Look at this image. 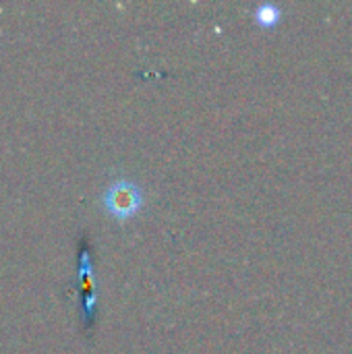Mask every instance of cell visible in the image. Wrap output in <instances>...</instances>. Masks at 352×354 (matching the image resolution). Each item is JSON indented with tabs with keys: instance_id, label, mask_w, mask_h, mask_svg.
Listing matches in <instances>:
<instances>
[{
	"instance_id": "obj_1",
	"label": "cell",
	"mask_w": 352,
	"mask_h": 354,
	"mask_svg": "<svg viewBox=\"0 0 352 354\" xmlns=\"http://www.w3.org/2000/svg\"><path fill=\"white\" fill-rule=\"evenodd\" d=\"M100 205L112 220L127 222L145 207V191L137 180L129 176H116L102 191Z\"/></svg>"
},
{
	"instance_id": "obj_2",
	"label": "cell",
	"mask_w": 352,
	"mask_h": 354,
	"mask_svg": "<svg viewBox=\"0 0 352 354\" xmlns=\"http://www.w3.org/2000/svg\"><path fill=\"white\" fill-rule=\"evenodd\" d=\"M79 286H81V295H83V319L91 322V317L95 313L98 295H95V278H93L91 253H89L87 247L81 249V255H79Z\"/></svg>"
},
{
	"instance_id": "obj_3",
	"label": "cell",
	"mask_w": 352,
	"mask_h": 354,
	"mask_svg": "<svg viewBox=\"0 0 352 354\" xmlns=\"http://www.w3.org/2000/svg\"><path fill=\"white\" fill-rule=\"evenodd\" d=\"M276 19H278V10H276L272 4H263V6H259L257 12H255V21H257L259 25H272Z\"/></svg>"
}]
</instances>
